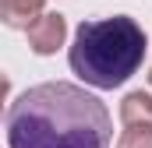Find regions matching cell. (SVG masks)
<instances>
[{
    "label": "cell",
    "instance_id": "1",
    "mask_svg": "<svg viewBox=\"0 0 152 148\" xmlns=\"http://www.w3.org/2000/svg\"><path fill=\"white\" fill-rule=\"evenodd\" d=\"M7 148H110L113 120L106 106L71 81L25 88L4 116Z\"/></svg>",
    "mask_w": 152,
    "mask_h": 148
},
{
    "label": "cell",
    "instance_id": "2",
    "mask_svg": "<svg viewBox=\"0 0 152 148\" xmlns=\"http://www.w3.org/2000/svg\"><path fill=\"white\" fill-rule=\"evenodd\" d=\"M145 32L134 18L113 14L81 21L67 49L71 71L92 88H120L145 60Z\"/></svg>",
    "mask_w": 152,
    "mask_h": 148
},
{
    "label": "cell",
    "instance_id": "3",
    "mask_svg": "<svg viewBox=\"0 0 152 148\" xmlns=\"http://www.w3.org/2000/svg\"><path fill=\"white\" fill-rule=\"evenodd\" d=\"M120 138L117 148H152V95L127 92L120 102Z\"/></svg>",
    "mask_w": 152,
    "mask_h": 148
},
{
    "label": "cell",
    "instance_id": "4",
    "mask_svg": "<svg viewBox=\"0 0 152 148\" xmlns=\"http://www.w3.org/2000/svg\"><path fill=\"white\" fill-rule=\"evenodd\" d=\"M25 36H28L32 53H39V57H50V53H57V49L64 46L67 21H64V14H57V11H42L36 21L25 28Z\"/></svg>",
    "mask_w": 152,
    "mask_h": 148
},
{
    "label": "cell",
    "instance_id": "5",
    "mask_svg": "<svg viewBox=\"0 0 152 148\" xmlns=\"http://www.w3.org/2000/svg\"><path fill=\"white\" fill-rule=\"evenodd\" d=\"M42 4L46 0H0L4 25L7 28H28L39 14H42Z\"/></svg>",
    "mask_w": 152,
    "mask_h": 148
},
{
    "label": "cell",
    "instance_id": "6",
    "mask_svg": "<svg viewBox=\"0 0 152 148\" xmlns=\"http://www.w3.org/2000/svg\"><path fill=\"white\" fill-rule=\"evenodd\" d=\"M149 85H152V67H149Z\"/></svg>",
    "mask_w": 152,
    "mask_h": 148
}]
</instances>
